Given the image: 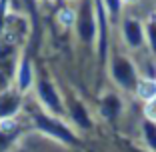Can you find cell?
<instances>
[{
	"mask_svg": "<svg viewBox=\"0 0 156 152\" xmlns=\"http://www.w3.org/2000/svg\"><path fill=\"white\" fill-rule=\"evenodd\" d=\"M138 98H142V100H152V98H156V80H150V78H142L140 82H138Z\"/></svg>",
	"mask_w": 156,
	"mask_h": 152,
	"instance_id": "cell-1",
	"label": "cell"
},
{
	"mask_svg": "<svg viewBox=\"0 0 156 152\" xmlns=\"http://www.w3.org/2000/svg\"><path fill=\"white\" fill-rule=\"evenodd\" d=\"M14 126H16V122H14L12 118H2L0 120V130L2 132H8V130H12Z\"/></svg>",
	"mask_w": 156,
	"mask_h": 152,
	"instance_id": "cell-4",
	"label": "cell"
},
{
	"mask_svg": "<svg viewBox=\"0 0 156 152\" xmlns=\"http://www.w3.org/2000/svg\"><path fill=\"white\" fill-rule=\"evenodd\" d=\"M144 116H146L150 122H156V98H152V100L146 102V106H144Z\"/></svg>",
	"mask_w": 156,
	"mask_h": 152,
	"instance_id": "cell-3",
	"label": "cell"
},
{
	"mask_svg": "<svg viewBox=\"0 0 156 152\" xmlns=\"http://www.w3.org/2000/svg\"><path fill=\"white\" fill-rule=\"evenodd\" d=\"M74 20H76V16H74V10L62 8V10L58 12V22L62 24V26H72Z\"/></svg>",
	"mask_w": 156,
	"mask_h": 152,
	"instance_id": "cell-2",
	"label": "cell"
},
{
	"mask_svg": "<svg viewBox=\"0 0 156 152\" xmlns=\"http://www.w3.org/2000/svg\"><path fill=\"white\" fill-rule=\"evenodd\" d=\"M124 2H138V0H124Z\"/></svg>",
	"mask_w": 156,
	"mask_h": 152,
	"instance_id": "cell-5",
	"label": "cell"
}]
</instances>
